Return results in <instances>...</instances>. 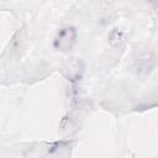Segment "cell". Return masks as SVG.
<instances>
[{
    "label": "cell",
    "mask_w": 158,
    "mask_h": 158,
    "mask_svg": "<svg viewBox=\"0 0 158 158\" xmlns=\"http://www.w3.org/2000/svg\"><path fill=\"white\" fill-rule=\"evenodd\" d=\"M77 41V31L73 27H62L54 38V47L58 51L68 52L73 48Z\"/></svg>",
    "instance_id": "obj_1"
},
{
    "label": "cell",
    "mask_w": 158,
    "mask_h": 158,
    "mask_svg": "<svg viewBox=\"0 0 158 158\" xmlns=\"http://www.w3.org/2000/svg\"><path fill=\"white\" fill-rule=\"evenodd\" d=\"M154 65V57L152 53H146L136 59V68L139 73H149Z\"/></svg>",
    "instance_id": "obj_2"
},
{
    "label": "cell",
    "mask_w": 158,
    "mask_h": 158,
    "mask_svg": "<svg viewBox=\"0 0 158 158\" xmlns=\"http://www.w3.org/2000/svg\"><path fill=\"white\" fill-rule=\"evenodd\" d=\"M81 63L79 60H73L72 63H69L68 68L65 69L67 72V78L70 81H75L79 80L80 75H81Z\"/></svg>",
    "instance_id": "obj_3"
}]
</instances>
